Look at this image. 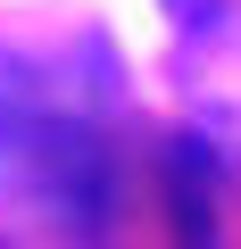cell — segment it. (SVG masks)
<instances>
[{"mask_svg": "<svg viewBox=\"0 0 241 249\" xmlns=\"http://www.w3.org/2000/svg\"><path fill=\"white\" fill-rule=\"evenodd\" d=\"M67 124H75V108L50 100L42 67L17 58V50H0V191L42 199L50 158H58V142H67Z\"/></svg>", "mask_w": 241, "mask_h": 249, "instance_id": "cell-1", "label": "cell"}, {"mask_svg": "<svg viewBox=\"0 0 241 249\" xmlns=\"http://www.w3.org/2000/svg\"><path fill=\"white\" fill-rule=\"evenodd\" d=\"M167 199H175L183 249H208V241H216V191H208V158H200V142H175V158H167Z\"/></svg>", "mask_w": 241, "mask_h": 249, "instance_id": "cell-2", "label": "cell"}]
</instances>
